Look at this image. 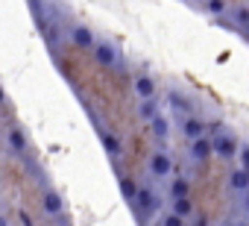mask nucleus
<instances>
[{
    "instance_id": "cd10ccee",
    "label": "nucleus",
    "mask_w": 249,
    "mask_h": 226,
    "mask_svg": "<svg viewBox=\"0 0 249 226\" xmlns=\"http://www.w3.org/2000/svg\"><path fill=\"white\" fill-rule=\"evenodd\" d=\"M3 100H6V94H3V88H0V103H3Z\"/></svg>"
},
{
    "instance_id": "c756f323",
    "label": "nucleus",
    "mask_w": 249,
    "mask_h": 226,
    "mask_svg": "<svg viewBox=\"0 0 249 226\" xmlns=\"http://www.w3.org/2000/svg\"><path fill=\"white\" fill-rule=\"evenodd\" d=\"M246 33H249V24H246Z\"/></svg>"
},
{
    "instance_id": "6e6552de",
    "label": "nucleus",
    "mask_w": 249,
    "mask_h": 226,
    "mask_svg": "<svg viewBox=\"0 0 249 226\" xmlns=\"http://www.w3.org/2000/svg\"><path fill=\"white\" fill-rule=\"evenodd\" d=\"M188 156H191L194 162H205V159H211V156H214V153H211V138L202 135V138H196V141H188Z\"/></svg>"
},
{
    "instance_id": "7ed1b4c3",
    "label": "nucleus",
    "mask_w": 249,
    "mask_h": 226,
    "mask_svg": "<svg viewBox=\"0 0 249 226\" xmlns=\"http://www.w3.org/2000/svg\"><path fill=\"white\" fill-rule=\"evenodd\" d=\"M91 50H94L97 65H103V68H114V65L120 62V50H117L111 41H106V38H97Z\"/></svg>"
},
{
    "instance_id": "2eb2a0df",
    "label": "nucleus",
    "mask_w": 249,
    "mask_h": 226,
    "mask_svg": "<svg viewBox=\"0 0 249 226\" xmlns=\"http://www.w3.org/2000/svg\"><path fill=\"white\" fill-rule=\"evenodd\" d=\"M170 211H173L176 217L188 220V217L194 214V200H191V197H179V200H170Z\"/></svg>"
},
{
    "instance_id": "a211bd4d",
    "label": "nucleus",
    "mask_w": 249,
    "mask_h": 226,
    "mask_svg": "<svg viewBox=\"0 0 249 226\" xmlns=\"http://www.w3.org/2000/svg\"><path fill=\"white\" fill-rule=\"evenodd\" d=\"M117 188H120V197H123V200L132 203V200H135V191H138V182L129 179V176H117Z\"/></svg>"
},
{
    "instance_id": "f3484780",
    "label": "nucleus",
    "mask_w": 249,
    "mask_h": 226,
    "mask_svg": "<svg viewBox=\"0 0 249 226\" xmlns=\"http://www.w3.org/2000/svg\"><path fill=\"white\" fill-rule=\"evenodd\" d=\"M6 144L12 147V153H27V135H24V130H9L6 132Z\"/></svg>"
},
{
    "instance_id": "f03ea898",
    "label": "nucleus",
    "mask_w": 249,
    "mask_h": 226,
    "mask_svg": "<svg viewBox=\"0 0 249 226\" xmlns=\"http://www.w3.org/2000/svg\"><path fill=\"white\" fill-rule=\"evenodd\" d=\"M147 168H150V176H153V179H170L176 165H173V156H170L167 150H156V153L150 156V165H147Z\"/></svg>"
},
{
    "instance_id": "0eeeda50",
    "label": "nucleus",
    "mask_w": 249,
    "mask_h": 226,
    "mask_svg": "<svg viewBox=\"0 0 249 226\" xmlns=\"http://www.w3.org/2000/svg\"><path fill=\"white\" fill-rule=\"evenodd\" d=\"M132 91H135L138 100H153V97H156V79L147 76V74H138V76L132 79Z\"/></svg>"
},
{
    "instance_id": "9d476101",
    "label": "nucleus",
    "mask_w": 249,
    "mask_h": 226,
    "mask_svg": "<svg viewBox=\"0 0 249 226\" xmlns=\"http://www.w3.org/2000/svg\"><path fill=\"white\" fill-rule=\"evenodd\" d=\"M41 208H44L47 217H59L62 208H65V203H62V197H59L56 191H44V197H41Z\"/></svg>"
},
{
    "instance_id": "20e7f679",
    "label": "nucleus",
    "mask_w": 249,
    "mask_h": 226,
    "mask_svg": "<svg viewBox=\"0 0 249 226\" xmlns=\"http://www.w3.org/2000/svg\"><path fill=\"white\" fill-rule=\"evenodd\" d=\"M237 138L234 135H229V132H214V138H211V153L214 156H220V159H234L237 156Z\"/></svg>"
},
{
    "instance_id": "4be33fe9",
    "label": "nucleus",
    "mask_w": 249,
    "mask_h": 226,
    "mask_svg": "<svg viewBox=\"0 0 249 226\" xmlns=\"http://www.w3.org/2000/svg\"><path fill=\"white\" fill-rule=\"evenodd\" d=\"M237 156H240V168L249 170V144H240L237 147Z\"/></svg>"
},
{
    "instance_id": "ddd939ff",
    "label": "nucleus",
    "mask_w": 249,
    "mask_h": 226,
    "mask_svg": "<svg viewBox=\"0 0 249 226\" xmlns=\"http://www.w3.org/2000/svg\"><path fill=\"white\" fill-rule=\"evenodd\" d=\"M167 100L173 103V109L179 112L182 118H185V115H194V100H188L182 91H170V94H167Z\"/></svg>"
},
{
    "instance_id": "412c9836",
    "label": "nucleus",
    "mask_w": 249,
    "mask_h": 226,
    "mask_svg": "<svg viewBox=\"0 0 249 226\" xmlns=\"http://www.w3.org/2000/svg\"><path fill=\"white\" fill-rule=\"evenodd\" d=\"M231 21H234V24H240V27H246V24H249V6L234 9V12H231Z\"/></svg>"
},
{
    "instance_id": "5701e85b",
    "label": "nucleus",
    "mask_w": 249,
    "mask_h": 226,
    "mask_svg": "<svg viewBox=\"0 0 249 226\" xmlns=\"http://www.w3.org/2000/svg\"><path fill=\"white\" fill-rule=\"evenodd\" d=\"M240 197H243V203H240V208H243V211H246V214H249V188H246V191H243V194H240Z\"/></svg>"
},
{
    "instance_id": "c85d7f7f",
    "label": "nucleus",
    "mask_w": 249,
    "mask_h": 226,
    "mask_svg": "<svg viewBox=\"0 0 249 226\" xmlns=\"http://www.w3.org/2000/svg\"><path fill=\"white\" fill-rule=\"evenodd\" d=\"M196 3H205V0H196Z\"/></svg>"
},
{
    "instance_id": "bb28decb",
    "label": "nucleus",
    "mask_w": 249,
    "mask_h": 226,
    "mask_svg": "<svg viewBox=\"0 0 249 226\" xmlns=\"http://www.w3.org/2000/svg\"><path fill=\"white\" fill-rule=\"evenodd\" d=\"M234 226H249V220H240V223H234Z\"/></svg>"
},
{
    "instance_id": "a878e982",
    "label": "nucleus",
    "mask_w": 249,
    "mask_h": 226,
    "mask_svg": "<svg viewBox=\"0 0 249 226\" xmlns=\"http://www.w3.org/2000/svg\"><path fill=\"white\" fill-rule=\"evenodd\" d=\"M194 226H208V223H205V220H196V223H194Z\"/></svg>"
},
{
    "instance_id": "7c9ffc66",
    "label": "nucleus",
    "mask_w": 249,
    "mask_h": 226,
    "mask_svg": "<svg viewBox=\"0 0 249 226\" xmlns=\"http://www.w3.org/2000/svg\"><path fill=\"white\" fill-rule=\"evenodd\" d=\"M208 226H211V223H208Z\"/></svg>"
},
{
    "instance_id": "393cba45",
    "label": "nucleus",
    "mask_w": 249,
    "mask_h": 226,
    "mask_svg": "<svg viewBox=\"0 0 249 226\" xmlns=\"http://www.w3.org/2000/svg\"><path fill=\"white\" fill-rule=\"evenodd\" d=\"M0 226H9V223H6V217H3V214H0Z\"/></svg>"
},
{
    "instance_id": "9b49d317",
    "label": "nucleus",
    "mask_w": 249,
    "mask_h": 226,
    "mask_svg": "<svg viewBox=\"0 0 249 226\" xmlns=\"http://www.w3.org/2000/svg\"><path fill=\"white\" fill-rule=\"evenodd\" d=\"M167 194H170V200L191 197V179H188V176H173L170 185H167Z\"/></svg>"
},
{
    "instance_id": "1a4fd4ad",
    "label": "nucleus",
    "mask_w": 249,
    "mask_h": 226,
    "mask_svg": "<svg viewBox=\"0 0 249 226\" xmlns=\"http://www.w3.org/2000/svg\"><path fill=\"white\" fill-rule=\"evenodd\" d=\"M150 130H153L156 141H167V138H170V130H173V124H170V118H167V115H161V112H159V115L150 121Z\"/></svg>"
},
{
    "instance_id": "39448f33",
    "label": "nucleus",
    "mask_w": 249,
    "mask_h": 226,
    "mask_svg": "<svg viewBox=\"0 0 249 226\" xmlns=\"http://www.w3.org/2000/svg\"><path fill=\"white\" fill-rule=\"evenodd\" d=\"M68 38H71L76 47H82V50H91V47H94V41H97L94 30H91V27H85V24H71V27H68Z\"/></svg>"
},
{
    "instance_id": "423d86ee",
    "label": "nucleus",
    "mask_w": 249,
    "mask_h": 226,
    "mask_svg": "<svg viewBox=\"0 0 249 226\" xmlns=\"http://www.w3.org/2000/svg\"><path fill=\"white\" fill-rule=\"evenodd\" d=\"M179 130H182V135H185L188 141H196V138H202V135L208 132L205 121H202V118H196V115H185V118L179 121Z\"/></svg>"
},
{
    "instance_id": "dca6fc26",
    "label": "nucleus",
    "mask_w": 249,
    "mask_h": 226,
    "mask_svg": "<svg viewBox=\"0 0 249 226\" xmlns=\"http://www.w3.org/2000/svg\"><path fill=\"white\" fill-rule=\"evenodd\" d=\"M156 115H159V103H156V97H153V100H138V118H141L144 124H150Z\"/></svg>"
},
{
    "instance_id": "b1692460",
    "label": "nucleus",
    "mask_w": 249,
    "mask_h": 226,
    "mask_svg": "<svg viewBox=\"0 0 249 226\" xmlns=\"http://www.w3.org/2000/svg\"><path fill=\"white\" fill-rule=\"evenodd\" d=\"M21 220H24V226H36V223H33V217H30L27 211H21Z\"/></svg>"
},
{
    "instance_id": "f8f14e48",
    "label": "nucleus",
    "mask_w": 249,
    "mask_h": 226,
    "mask_svg": "<svg viewBox=\"0 0 249 226\" xmlns=\"http://www.w3.org/2000/svg\"><path fill=\"white\" fill-rule=\"evenodd\" d=\"M249 188V170H243V168H234L231 173H229V191H234V194H243Z\"/></svg>"
},
{
    "instance_id": "f257e3e1",
    "label": "nucleus",
    "mask_w": 249,
    "mask_h": 226,
    "mask_svg": "<svg viewBox=\"0 0 249 226\" xmlns=\"http://www.w3.org/2000/svg\"><path fill=\"white\" fill-rule=\"evenodd\" d=\"M132 206L138 208V214H144V217H150V214H156L159 208H161V197L150 188V185H138V191H135V200H132Z\"/></svg>"
},
{
    "instance_id": "6ab92c4d",
    "label": "nucleus",
    "mask_w": 249,
    "mask_h": 226,
    "mask_svg": "<svg viewBox=\"0 0 249 226\" xmlns=\"http://www.w3.org/2000/svg\"><path fill=\"white\" fill-rule=\"evenodd\" d=\"M205 12L208 15H223L226 12V0H205Z\"/></svg>"
},
{
    "instance_id": "aec40b11",
    "label": "nucleus",
    "mask_w": 249,
    "mask_h": 226,
    "mask_svg": "<svg viewBox=\"0 0 249 226\" xmlns=\"http://www.w3.org/2000/svg\"><path fill=\"white\" fill-rule=\"evenodd\" d=\"M159 226H185V220H182V217H176L173 211H164V214L159 217Z\"/></svg>"
},
{
    "instance_id": "4468645a",
    "label": "nucleus",
    "mask_w": 249,
    "mask_h": 226,
    "mask_svg": "<svg viewBox=\"0 0 249 226\" xmlns=\"http://www.w3.org/2000/svg\"><path fill=\"white\" fill-rule=\"evenodd\" d=\"M100 141H103V150H106L108 156H120V153H123L120 135H114V132H100Z\"/></svg>"
}]
</instances>
